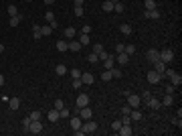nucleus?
Masks as SVG:
<instances>
[{
    "mask_svg": "<svg viewBox=\"0 0 182 136\" xmlns=\"http://www.w3.org/2000/svg\"><path fill=\"white\" fill-rule=\"evenodd\" d=\"M125 96H127V104H130V108H132V110H134V108H140V104H142V98H140V96L130 93V91H127Z\"/></svg>",
    "mask_w": 182,
    "mask_h": 136,
    "instance_id": "f257e3e1",
    "label": "nucleus"
},
{
    "mask_svg": "<svg viewBox=\"0 0 182 136\" xmlns=\"http://www.w3.org/2000/svg\"><path fill=\"white\" fill-rule=\"evenodd\" d=\"M172 59H174V51H172V49H160V61L170 63Z\"/></svg>",
    "mask_w": 182,
    "mask_h": 136,
    "instance_id": "f03ea898",
    "label": "nucleus"
},
{
    "mask_svg": "<svg viewBox=\"0 0 182 136\" xmlns=\"http://www.w3.org/2000/svg\"><path fill=\"white\" fill-rule=\"evenodd\" d=\"M28 132H33V134H41V132H43V122H41V120H31Z\"/></svg>",
    "mask_w": 182,
    "mask_h": 136,
    "instance_id": "7ed1b4c3",
    "label": "nucleus"
},
{
    "mask_svg": "<svg viewBox=\"0 0 182 136\" xmlns=\"http://www.w3.org/2000/svg\"><path fill=\"white\" fill-rule=\"evenodd\" d=\"M146 79H148L150 83H154V85H156V83H160V81H162V75H160V73H156V71L152 69V71H148V73H146Z\"/></svg>",
    "mask_w": 182,
    "mask_h": 136,
    "instance_id": "20e7f679",
    "label": "nucleus"
},
{
    "mask_svg": "<svg viewBox=\"0 0 182 136\" xmlns=\"http://www.w3.org/2000/svg\"><path fill=\"white\" fill-rule=\"evenodd\" d=\"M146 106H148L150 110H160V108H162L160 100H158V98H154V96H150L148 100H146Z\"/></svg>",
    "mask_w": 182,
    "mask_h": 136,
    "instance_id": "39448f33",
    "label": "nucleus"
},
{
    "mask_svg": "<svg viewBox=\"0 0 182 136\" xmlns=\"http://www.w3.org/2000/svg\"><path fill=\"white\" fill-rule=\"evenodd\" d=\"M146 59H148L150 63H156V61H160V49H150L148 53H146Z\"/></svg>",
    "mask_w": 182,
    "mask_h": 136,
    "instance_id": "423d86ee",
    "label": "nucleus"
},
{
    "mask_svg": "<svg viewBox=\"0 0 182 136\" xmlns=\"http://www.w3.org/2000/svg\"><path fill=\"white\" fill-rule=\"evenodd\" d=\"M75 104H77V108H85V106H89V96H87V93H79L77 100H75Z\"/></svg>",
    "mask_w": 182,
    "mask_h": 136,
    "instance_id": "0eeeda50",
    "label": "nucleus"
},
{
    "mask_svg": "<svg viewBox=\"0 0 182 136\" xmlns=\"http://www.w3.org/2000/svg\"><path fill=\"white\" fill-rule=\"evenodd\" d=\"M81 128H83V132H85V134H93V132L97 130V124H95L93 120H87V122L81 126Z\"/></svg>",
    "mask_w": 182,
    "mask_h": 136,
    "instance_id": "6e6552de",
    "label": "nucleus"
},
{
    "mask_svg": "<svg viewBox=\"0 0 182 136\" xmlns=\"http://www.w3.org/2000/svg\"><path fill=\"white\" fill-rule=\"evenodd\" d=\"M160 104H162V106H166V108H170L172 104H174V93H166V96L160 100Z\"/></svg>",
    "mask_w": 182,
    "mask_h": 136,
    "instance_id": "1a4fd4ad",
    "label": "nucleus"
},
{
    "mask_svg": "<svg viewBox=\"0 0 182 136\" xmlns=\"http://www.w3.org/2000/svg\"><path fill=\"white\" fill-rule=\"evenodd\" d=\"M57 51H61V53H65V51H69V41H65V39H59L57 41Z\"/></svg>",
    "mask_w": 182,
    "mask_h": 136,
    "instance_id": "9d476101",
    "label": "nucleus"
},
{
    "mask_svg": "<svg viewBox=\"0 0 182 136\" xmlns=\"http://www.w3.org/2000/svg\"><path fill=\"white\" fill-rule=\"evenodd\" d=\"M154 65V71L160 73V75H164V71H166V63L164 61H156V63H152Z\"/></svg>",
    "mask_w": 182,
    "mask_h": 136,
    "instance_id": "9b49d317",
    "label": "nucleus"
},
{
    "mask_svg": "<svg viewBox=\"0 0 182 136\" xmlns=\"http://www.w3.org/2000/svg\"><path fill=\"white\" fill-rule=\"evenodd\" d=\"M69 124H71V128H73V130H77V128H81V116H73V118H71V120H69Z\"/></svg>",
    "mask_w": 182,
    "mask_h": 136,
    "instance_id": "f8f14e48",
    "label": "nucleus"
},
{
    "mask_svg": "<svg viewBox=\"0 0 182 136\" xmlns=\"http://www.w3.org/2000/svg\"><path fill=\"white\" fill-rule=\"evenodd\" d=\"M81 81H83V85H91V83L95 81V77H93L91 73H81Z\"/></svg>",
    "mask_w": 182,
    "mask_h": 136,
    "instance_id": "ddd939ff",
    "label": "nucleus"
},
{
    "mask_svg": "<svg viewBox=\"0 0 182 136\" xmlns=\"http://www.w3.org/2000/svg\"><path fill=\"white\" fill-rule=\"evenodd\" d=\"M47 118H49V122H57V120H59V110H57V108L49 110V114H47Z\"/></svg>",
    "mask_w": 182,
    "mask_h": 136,
    "instance_id": "4468645a",
    "label": "nucleus"
},
{
    "mask_svg": "<svg viewBox=\"0 0 182 136\" xmlns=\"http://www.w3.org/2000/svg\"><path fill=\"white\" fill-rule=\"evenodd\" d=\"M144 14H146V18H154V21H156V18H160V16H162V14H160V10H158V8H154V10H146V12H144Z\"/></svg>",
    "mask_w": 182,
    "mask_h": 136,
    "instance_id": "2eb2a0df",
    "label": "nucleus"
},
{
    "mask_svg": "<svg viewBox=\"0 0 182 136\" xmlns=\"http://www.w3.org/2000/svg\"><path fill=\"white\" fill-rule=\"evenodd\" d=\"M117 132H119L122 136H132V132H134V130L130 128V124H122V128H119Z\"/></svg>",
    "mask_w": 182,
    "mask_h": 136,
    "instance_id": "dca6fc26",
    "label": "nucleus"
},
{
    "mask_svg": "<svg viewBox=\"0 0 182 136\" xmlns=\"http://www.w3.org/2000/svg\"><path fill=\"white\" fill-rule=\"evenodd\" d=\"M69 51L79 53V51H81V43H79V41H75V39H71V43H69Z\"/></svg>",
    "mask_w": 182,
    "mask_h": 136,
    "instance_id": "f3484780",
    "label": "nucleus"
},
{
    "mask_svg": "<svg viewBox=\"0 0 182 136\" xmlns=\"http://www.w3.org/2000/svg\"><path fill=\"white\" fill-rule=\"evenodd\" d=\"M8 106H10V110H18L20 108V100L18 98H8Z\"/></svg>",
    "mask_w": 182,
    "mask_h": 136,
    "instance_id": "a211bd4d",
    "label": "nucleus"
},
{
    "mask_svg": "<svg viewBox=\"0 0 182 136\" xmlns=\"http://www.w3.org/2000/svg\"><path fill=\"white\" fill-rule=\"evenodd\" d=\"M75 35H77V31H75L73 26H67V29H65V39H67V41L75 39Z\"/></svg>",
    "mask_w": 182,
    "mask_h": 136,
    "instance_id": "6ab92c4d",
    "label": "nucleus"
},
{
    "mask_svg": "<svg viewBox=\"0 0 182 136\" xmlns=\"http://www.w3.org/2000/svg\"><path fill=\"white\" fill-rule=\"evenodd\" d=\"M114 4H115V0H105V2L101 4V8L105 12H111V10H114Z\"/></svg>",
    "mask_w": 182,
    "mask_h": 136,
    "instance_id": "aec40b11",
    "label": "nucleus"
},
{
    "mask_svg": "<svg viewBox=\"0 0 182 136\" xmlns=\"http://www.w3.org/2000/svg\"><path fill=\"white\" fill-rule=\"evenodd\" d=\"M114 65H115V59H114V55L109 53V57H107V59L103 61V67H105V69H111Z\"/></svg>",
    "mask_w": 182,
    "mask_h": 136,
    "instance_id": "412c9836",
    "label": "nucleus"
},
{
    "mask_svg": "<svg viewBox=\"0 0 182 136\" xmlns=\"http://www.w3.org/2000/svg\"><path fill=\"white\" fill-rule=\"evenodd\" d=\"M55 73H57V75H61V77H63V75L67 73V65H65V63H59L57 67H55Z\"/></svg>",
    "mask_w": 182,
    "mask_h": 136,
    "instance_id": "4be33fe9",
    "label": "nucleus"
},
{
    "mask_svg": "<svg viewBox=\"0 0 182 136\" xmlns=\"http://www.w3.org/2000/svg\"><path fill=\"white\" fill-rule=\"evenodd\" d=\"M119 33H122V35H127V37H130V35H132V33H134V31H132V26H130V24H119Z\"/></svg>",
    "mask_w": 182,
    "mask_h": 136,
    "instance_id": "5701e85b",
    "label": "nucleus"
},
{
    "mask_svg": "<svg viewBox=\"0 0 182 136\" xmlns=\"http://www.w3.org/2000/svg\"><path fill=\"white\" fill-rule=\"evenodd\" d=\"M170 81H172V85H174V87H178V85L182 83V75H180V73H174V75L170 77Z\"/></svg>",
    "mask_w": 182,
    "mask_h": 136,
    "instance_id": "b1692460",
    "label": "nucleus"
},
{
    "mask_svg": "<svg viewBox=\"0 0 182 136\" xmlns=\"http://www.w3.org/2000/svg\"><path fill=\"white\" fill-rule=\"evenodd\" d=\"M41 37H43V35H41V26H39V24H33V39L39 41Z\"/></svg>",
    "mask_w": 182,
    "mask_h": 136,
    "instance_id": "393cba45",
    "label": "nucleus"
},
{
    "mask_svg": "<svg viewBox=\"0 0 182 136\" xmlns=\"http://www.w3.org/2000/svg\"><path fill=\"white\" fill-rule=\"evenodd\" d=\"M130 61V55H125V53H117V63L119 65H125Z\"/></svg>",
    "mask_w": 182,
    "mask_h": 136,
    "instance_id": "a878e982",
    "label": "nucleus"
},
{
    "mask_svg": "<svg viewBox=\"0 0 182 136\" xmlns=\"http://www.w3.org/2000/svg\"><path fill=\"white\" fill-rule=\"evenodd\" d=\"M130 118H132V120H142V112H140V110H138V108H134V110H132V112H130Z\"/></svg>",
    "mask_w": 182,
    "mask_h": 136,
    "instance_id": "bb28decb",
    "label": "nucleus"
},
{
    "mask_svg": "<svg viewBox=\"0 0 182 136\" xmlns=\"http://www.w3.org/2000/svg\"><path fill=\"white\" fill-rule=\"evenodd\" d=\"M114 10L117 12V14H122V12L125 10V6H124V2H119V0H115V4H114Z\"/></svg>",
    "mask_w": 182,
    "mask_h": 136,
    "instance_id": "cd10ccee",
    "label": "nucleus"
},
{
    "mask_svg": "<svg viewBox=\"0 0 182 136\" xmlns=\"http://www.w3.org/2000/svg\"><path fill=\"white\" fill-rule=\"evenodd\" d=\"M77 41H79V43H81V47L89 45V35H83V33H81V35H79V39H77Z\"/></svg>",
    "mask_w": 182,
    "mask_h": 136,
    "instance_id": "c85d7f7f",
    "label": "nucleus"
},
{
    "mask_svg": "<svg viewBox=\"0 0 182 136\" xmlns=\"http://www.w3.org/2000/svg\"><path fill=\"white\" fill-rule=\"evenodd\" d=\"M41 35H43V37H49V35H53V29H51V24H47V26H41Z\"/></svg>",
    "mask_w": 182,
    "mask_h": 136,
    "instance_id": "c756f323",
    "label": "nucleus"
},
{
    "mask_svg": "<svg viewBox=\"0 0 182 136\" xmlns=\"http://www.w3.org/2000/svg\"><path fill=\"white\" fill-rule=\"evenodd\" d=\"M124 53H125V55H134V53H136V45H125L124 47Z\"/></svg>",
    "mask_w": 182,
    "mask_h": 136,
    "instance_id": "7c9ffc66",
    "label": "nucleus"
},
{
    "mask_svg": "<svg viewBox=\"0 0 182 136\" xmlns=\"http://www.w3.org/2000/svg\"><path fill=\"white\" fill-rule=\"evenodd\" d=\"M109 71H111V77H114V79H119V77H122V69H117V67H111Z\"/></svg>",
    "mask_w": 182,
    "mask_h": 136,
    "instance_id": "2f4dec72",
    "label": "nucleus"
},
{
    "mask_svg": "<svg viewBox=\"0 0 182 136\" xmlns=\"http://www.w3.org/2000/svg\"><path fill=\"white\" fill-rule=\"evenodd\" d=\"M111 79H114V77H111V71L105 69V71L101 73V81H111Z\"/></svg>",
    "mask_w": 182,
    "mask_h": 136,
    "instance_id": "473e14b6",
    "label": "nucleus"
},
{
    "mask_svg": "<svg viewBox=\"0 0 182 136\" xmlns=\"http://www.w3.org/2000/svg\"><path fill=\"white\" fill-rule=\"evenodd\" d=\"M28 118H31V120H41V118H43V112L34 110V112H31V114H28Z\"/></svg>",
    "mask_w": 182,
    "mask_h": 136,
    "instance_id": "72a5a7b5",
    "label": "nucleus"
},
{
    "mask_svg": "<svg viewBox=\"0 0 182 136\" xmlns=\"http://www.w3.org/2000/svg\"><path fill=\"white\" fill-rule=\"evenodd\" d=\"M154 8H158L156 0H146V10H154Z\"/></svg>",
    "mask_w": 182,
    "mask_h": 136,
    "instance_id": "f704fd0d",
    "label": "nucleus"
},
{
    "mask_svg": "<svg viewBox=\"0 0 182 136\" xmlns=\"http://www.w3.org/2000/svg\"><path fill=\"white\" fill-rule=\"evenodd\" d=\"M20 24V16L16 14V16H10V26H18Z\"/></svg>",
    "mask_w": 182,
    "mask_h": 136,
    "instance_id": "c9c22d12",
    "label": "nucleus"
},
{
    "mask_svg": "<svg viewBox=\"0 0 182 136\" xmlns=\"http://www.w3.org/2000/svg\"><path fill=\"white\" fill-rule=\"evenodd\" d=\"M69 116H71V112H69L67 108H61V110H59V118H69Z\"/></svg>",
    "mask_w": 182,
    "mask_h": 136,
    "instance_id": "e433bc0d",
    "label": "nucleus"
},
{
    "mask_svg": "<svg viewBox=\"0 0 182 136\" xmlns=\"http://www.w3.org/2000/svg\"><path fill=\"white\" fill-rule=\"evenodd\" d=\"M87 61H89V63H99V57L95 55V53H89V57H87Z\"/></svg>",
    "mask_w": 182,
    "mask_h": 136,
    "instance_id": "4c0bfd02",
    "label": "nucleus"
},
{
    "mask_svg": "<svg viewBox=\"0 0 182 136\" xmlns=\"http://www.w3.org/2000/svg\"><path fill=\"white\" fill-rule=\"evenodd\" d=\"M45 18H47V23L51 24V23H53V21H55V14H53V12H51V10H47V14H45Z\"/></svg>",
    "mask_w": 182,
    "mask_h": 136,
    "instance_id": "58836bf2",
    "label": "nucleus"
},
{
    "mask_svg": "<svg viewBox=\"0 0 182 136\" xmlns=\"http://www.w3.org/2000/svg\"><path fill=\"white\" fill-rule=\"evenodd\" d=\"M71 77H73V79H75V77H81V69L73 67V69H71Z\"/></svg>",
    "mask_w": 182,
    "mask_h": 136,
    "instance_id": "ea45409f",
    "label": "nucleus"
},
{
    "mask_svg": "<svg viewBox=\"0 0 182 136\" xmlns=\"http://www.w3.org/2000/svg\"><path fill=\"white\" fill-rule=\"evenodd\" d=\"M101 51H105V49H103V45H101V43H97V45L93 47V53H95V55H99Z\"/></svg>",
    "mask_w": 182,
    "mask_h": 136,
    "instance_id": "a19ab883",
    "label": "nucleus"
},
{
    "mask_svg": "<svg viewBox=\"0 0 182 136\" xmlns=\"http://www.w3.org/2000/svg\"><path fill=\"white\" fill-rule=\"evenodd\" d=\"M119 128H122V120H114V124H111V130H115V132H117Z\"/></svg>",
    "mask_w": 182,
    "mask_h": 136,
    "instance_id": "79ce46f5",
    "label": "nucleus"
},
{
    "mask_svg": "<svg viewBox=\"0 0 182 136\" xmlns=\"http://www.w3.org/2000/svg\"><path fill=\"white\" fill-rule=\"evenodd\" d=\"M8 14H10V16H16V14H18V10H16V6H14V4L8 6Z\"/></svg>",
    "mask_w": 182,
    "mask_h": 136,
    "instance_id": "37998d69",
    "label": "nucleus"
},
{
    "mask_svg": "<svg viewBox=\"0 0 182 136\" xmlns=\"http://www.w3.org/2000/svg\"><path fill=\"white\" fill-rule=\"evenodd\" d=\"M28 126H31V118L26 116V118H24V120H23V128H24V130H26V132H28Z\"/></svg>",
    "mask_w": 182,
    "mask_h": 136,
    "instance_id": "c03bdc74",
    "label": "nucleus"
},
{
    "mask_svg": "<svg viewBox=\"0 0 182 136\" xmlns=\"http://www.w3.org/2000/svg\"><path fill=\"white\" fill-rule=\"evenodd\" d=\"M55 108H57V110L65 108V102H63V100H55Z\"/></svg>",
    "mask_w": 182,
    "mask_h": 136,
    "instance_id": "a18cd8bd",
    "label": "nucleus"
},
{
    "mask_svg": "<svg viewBox=\"0 0 182 136\" xmlns=\"http://www.w3.org/2000/svg\"><path fill=\"white\" fill-rule=\"evenodd\" d=\"M99 61H105V59H107V57H109V53H107V51H101V53H99Z\"/></svg>",
    "mask_w": 182,
    "mask_h": 136,
    "instance_id": "49530a36",
    "label": "nucleus"
},
{
    "mask_svg": "<svg viewBox=\"0 0 182 136\" xmlns=\"http://www.w3.org/2000/svg\"><path fill=\"white\" fill-rule=\"evenodd\" d=\"M172 122H174V124L178 126V130H180V128H182V120H180V118H178V116H176V118H172Z\"/></svg>",
    "mask_w": 182,
    "mask_h": 136,
    "instance_id": "de8ad7c7",
    "label": "nucleus"
},
{
    "mask_svg": "<svg viewBox=\"0 0 182 136\" xmlns=\"http://www.w3.org/2000/svg\"><path fill=\"white\" fill-rule=\"evenodd\" d=\"M75 16H83V6H75Z\"/></svg>",
    "mask_w": 182,
    "mask_h": 136,
    "instance_id": "09e8293b",
    "label": "nucleus"
},
{
    "mask_svg": "<svg viewBox=\"0 0 182 136\" xmlns=\"http://www.w3.org/2000/svg\"><path fill=\"white\" fill-rule=\"evenodd\" d=\"M124 47H125V45H122V43H117V45H115V53H124Z\"/></svg>",
    "mask_w": 182,
    "mask_h": 136,
    "instance_id": "8fccbe9b",
    "label": "nucleus"
},
{
    "mask_svg": "<svg viewBox=\"0 0 182 136\" xmlns=\"http://www.w3.org/2000/svg\"><path fill=\"white\" fill-rule=\"evenodd\" d=\"M81 33H83V35H89L91 33V26H89V24H85V26L81 29Z\"/></svg>",
    "mask_w": 182,
    "mask_h": 136,
    "instance_id": "3c124183",
    "label": "nucleus"
},
{
    "mask_svg": "<svg viewBox=\"0 0 182 136\" xmlns=\"http://www.w3.org/2000/svg\"><path fill=\"white\" fill-rule=\"evenodd\" d=\"M174 90H176V87H174L172 83H170V85H166V93H174Z\"/></svg>",
    "mask_w": 182,
    "mask_h": 136,
    "instance_id": "603ef678",
    "label": "nucleus"
},
{
    "mask_svg": "<svg viewBox=\"0 0 182 136\" xmlns=\"http://www.w3.org/2000/svg\"><path fill=\"white\" fill-rule=\"evenodd\" d=\"M130 120H132V118H130V116H125V114H124V118H122V124H130Z\"/></svg>",
    "mask_w": 182,
    "mask_h": 136,
    "instance_id": "864d4df0",
    "label": "nucleus"
},
{
    "mask_svg": "<svg viewBox=\"0 0 182 136\" xmlns=\"http://www.w3.org/2000/svg\"><path fill=\"white\" fill-rule=\"evenodd\" d=\"M130 112H132V110H130V106H125V108H122V114H125V116H130Z\"/></svg>",
    "mask_w": 182,
    "mask_h": 136,
    "instance_id": "5fc2aeb1",
    "label": "nucleus"
},
{
    "mask_svg": "<svg viewBox=\"0 0 182 136\" xmlns=\"http://www.w3.org/2000/svg\"><path fill=\"white\" fill-rule=\"evenodd\" d=\"M59 26V23H57V18H55V21H53V23H51V29H53V31H55V29H57Z\"/></svg>",
    "mask_w": 182,
    "mask_h": 136,
    "instance_id": "6e6d98bb",
    "label": "nucleus"
},
{
    "mask_svg": "<svg viewBox=\"0 0 182 136\" xmlns=\"http://www.w3.org/2000/svg\"><path fill=\"white\" fill-rule=\"evenodd\" d=\"M43 2H45L47 6H51V4H55V2H57V0H43Z\"/></svg>",
    "mask_w": 182,
    "mask_h": 136,
    "instance_id": "4d7b16f0",
    "label": "nucleus"
},
{
    "mask_svg": "<svg viewBox=\"0 0 182 136\" xmlns=\"http://www.w3.org/2000/svg\"><path fill=\"white\" fill-rule=\"evenodd\" d=\"M4 83H6V81H4V75H2V73H0V87H2V85H4Z\"/></svg>",
    "mask_w": 182,
    "mask_h": 136,
    "instance_id": "13d9d810",
    "label": "nucleus"
},
{
    "mask_svg": "<svg viewBox=\"0 0 182 136\" xmlns=\"http://www.w3.org/2000/svg\"><path fill=\"white\" fill-rule=\"evenodd\" d=\"M75 2V6H83V0H73Z\"/></svg>",
    "mask_w": 182,
    "mask_h": 136,
    "instance_id": "bf43d9fd",
    "label": "nucleus"
},
{
    "mask_svg": "<svg viewBox=\"0 0 182 136\" xmlns=\"http://www.w3.org/2000/svg\"><path fill=\"white\" fill-rule=\"evenodd\" d=\"M2 53H4V45L0 43V55H2Z\"/></svg>",
    "mask_w": 182,
    "mask_h": 136,
    "instance_id": "052dcab7",
    "label": "nucleus"
},
{
    "mask_svg": "<svg viewBox=\"0 0 182 136\" xmlns=\"http://www.w3.org/2000/svg\"><path fill=\"white\" fill-rule=\"evenodd\" d=\"M26 2H33V0H26Z\"/></svg>",
    "mask_w": 182,
    "mask_h": 136,
    "instance_id": "680f3d73",
    "label": "nucleus"
},
{
    "mask_svg": "<svg viewBox=\"0 0 182 136\" xmlns=\"http://www.w3.org/2000/svg\"><path fill=\"white\" fill-rule=\"evenodd\" d=\"M0 100H2V98H0Z\"/></svg>",
    "mask_w": 182,
    "mask_h": 136,
    "instance_id": "e2e57ef3",
    "label": "nucleus"
}]
</instances>
